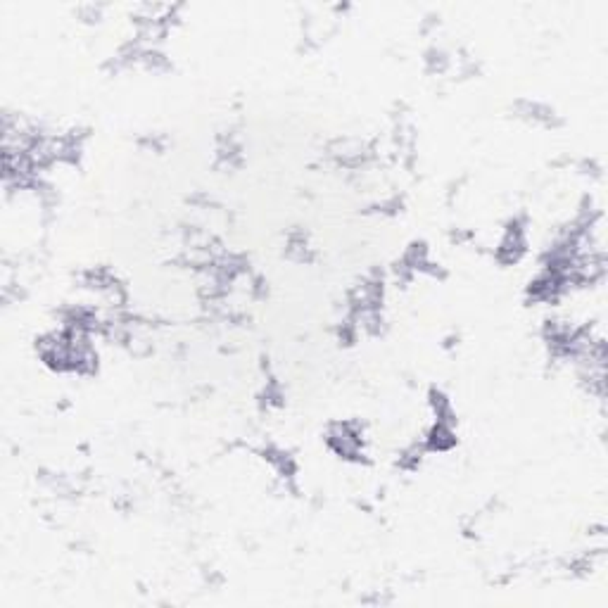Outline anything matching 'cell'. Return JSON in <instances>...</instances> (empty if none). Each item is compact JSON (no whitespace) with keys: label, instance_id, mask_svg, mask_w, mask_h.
<instances>
[{"label":"cell","instance_id":"1","mask_svg":"<svg viewBox=\"0 0 608 608\" xmlns=\"http://www.w3.org/2000/svg\"><path fill=\"white\" fill-rule=\"evenodd\" d=\"M326 442L335 454L347 461H361L366 456L364 430L359 428V423L352 421L333 423V426L326 430Z\"/></svg>","mask_w":608,"mask_h":608}]
</instances>
